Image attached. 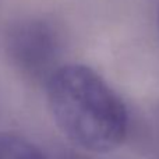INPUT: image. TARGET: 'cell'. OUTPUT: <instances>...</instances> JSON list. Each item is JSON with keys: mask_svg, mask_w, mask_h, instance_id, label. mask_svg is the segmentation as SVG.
Returning <instances> with one entry per match:
<instances>
[{"mask_svg": "<svg viewBox=\"0 0 159 159\" xmlns=\"http://www.w3.org/2000/svg\"><path fill=\"white\" fill-rule=\"evenodd\" d=\"M56 126L74 145L95 154L117 149L129 129L126 105L95 70L64 64L46 81Z\"/></svg>", "mask_w": 159, "mask_h": 159, "instance_id": "cell-1", "label": "cell"}, {"mask_svg": "<svg viewBox=\"0 0 159 159\" xmlns=\"http://www.w3.org/2000/svg\"><path fill=\"white\" fill-rule=\"evenodd\" d=\"M4 48L13 67L28 81H48L57 69L63 41L57 27L41 17L14 22L6 34Z\"/></svg>", "mask_w": 159, "mask_h": 159, "instance_id": "cell-2", "label": "cell"}, {"mask_svg": "<svg viewBox=\"0 0 159 159\" xmlns=\"http://www.w3.org/2000/svg\"><path fill=\"white\" fill-rule=\"evenodd\" d=\"M0 159H49L41 148L16 133L0 134Z\"/></svg>", "mask_w": 159, "mask_h": 159, "instance_id": "cell-3", "label": "cell"}, {"mask_svg": "<svg viewBox=\"0 0 159 159\" xmlns=\"http://www.w3.org/2000/svg\"><path fill=\"white\" fill-rule=\"evenodd\" d=\"M158 27H159V7H158Z\"/></svg>", "mask_w": 159, "mask_h": 159, "instance_id": "cell-4", "label": "cell"}]
</instances>
